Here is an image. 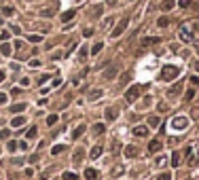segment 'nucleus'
Wrapping results in <instances>:
<instances>
[{
  "mask_svg": "<svg viewBox=\"0 0 199 180\" xmlns=\"http://www.w3.org/2000/svg\"><path fill=\"white\" fill-rule=\"evenodd\" d=\"M172 163H174V165H178V163H180V155H174V159H172Z\"/></svg>",
  "mask_w": 199,
  "mask_h": 180,
  "instance_id": "obj_38",
  "label": "nucleus"
},
{
  "mask_svg": "<svg viewBox=\"0 0 199 180\" xmlns=\"http://www.w3.org/2000/svg\"><path fill=\"white\" fill-rule=\"evenodd\" d=\"M193 96H195V89H188V93H187V100H191Z\"/></svg>",
  "mask_w": 199,
  "mask_h": 180,
  "instance_id": "obj_41",
  "label": "nucleus"
},
{
  "mask_svg": "<svg viewBox=\"0 0 199 180\" xmlns=\"http://www.w3.org/2000/svg\"><path fill=\"white\" fill-rule=\"evenodd\" d=\"M125 155L133 157V155H136V146H127V148H125Z\"/></svg>",
  "mask_w": 199,
  "mask_h": 180,
  "instance_id": "obj_23",
  "label": "nucleus"
},
{
  "mask_svg": "<svg viewBox=\"0 0 199 180\" xmlns=\"http://www.w3.org/2000/svg\"><path fill=\"white\" fill-rule=\"evenodd\" d=\"M115 74H117V70H115V68H108V70L104 72V79H112Z\"/></svg>",
  "mask_w": 199,
  "mask_h": 180,
  "instance_id": "obj_19",
  "label": "nucleus"
},
{
  "mask_svg": "<svg viewBox=\"0 0 199 180\" xmlns=\"http://www.w3.org/2000/svg\"><path fill=\"white\" fill-rule=\"evenodd\" d=\"M57 123V115H49L47 117V125H55Z\"/></svg>",
  "mask_w": 199,
  "mask_h": 180,
  "instance_id": "obj_21",
  "label": "nucleus"
},
{
  "mask_svg": "<svg viewBox=\"0 0 199 180\" xmlns=\"http://www.w3.org/2000/svg\"><path fill=\"white\" fill-rule=\"evenodd\" d=\"M172 7H174V2H172V0H165L163 4H161V9H163V11H170Z\"/></svg>",
  "mask_w": 199,
  "mask_h": 180,
  "instance_id": "obj_22",
  "label": "nucleus"
},
{
  "mask_svg": "<svg viewBox=\"0 0 199 180\" xmlns=\"http://www.w3.org/2000/svg\"><path fill=\"white\" fill-rule=\"evenodd\" d=\"M165 163H167V157H159L157 159V165H165Z\"/></svg>",
  "mask_w": 199,
  "mask_h": 180,
  "instance_id": "obj_32",
  "label": "nucleus"
},
{
  "mask_svg": "<svg viewBox=\"0 0 199 180\" xmlns=\"http://www.w3.org/2000/svg\"><path fill=\"white\" fill-rule=\"evenodd\" d=\"M100 155H102V146H93V148H91V155H89V157H91V159H97Z\"/></svg>",
  "mask_w": 199,
  "mask_h": 180,
  "instance_id": "obj_13",
  "label": "nucleus"
},
{
  "mask_svg": "<svg viewBox=\"0 0 199 180\" xmlns=\"http://www.w3.org/2000/svg\"><path fill=\"white\" fill-rule=\"evenodd\" d=\"M40 13H43V15H53V9H43Z\"/></svg>",
  "mask_w": 199,
  "mask_h": 180,
  "instance_id": "obj_39",
  "label": "nucleus"
},
{
  "mask_svg": "<svg viewBox=\"0 0 199 180\" xmlns=\"http://www.w3.org/2000/svg\"><path fill=\"white\" fill-rule=\"evenodd\" d=\"M85 178H87V180H95V178H97V172L89 168L87 172H85Z\"/></svg>",
  "mask_w": 199,
  "mask_h": 180,
  "instance_id": "obj_12",
  "label": "nucleus"
},
{
  "mask_svg": "<svg viewBox=\"0 0 199 180\" xmlns=\"http://www.w3.org/2000/svg\"><path fill=\"white\" fill-rule=\"evenodd\" d=\"M112 21H115V19H112V17H108V19L104 21V28H110V24H112Z\"/></svg>",
  "mask_w": 199,
  "mask_h": 180,
  "instance_id": "obj_35",
  "label": "nucleus"
},
{
  "mask_svg": "<svg viewBox=\"0 0 199 180\" xmlns=\"http://www.w3.org/2000/svg\"><path fill=\"white\" fill-rule=\"evenodd\" d=\"M0 53H2V55H9V53H11V45H7V43H4V45L0 47Z\"/></svg>",
  "mask_w": 199,
  "mask_h": 180,
  "instance_id": "obj_18",
  "label": "nucleus"
},
{
  "mask_svg": "<svg viewBox=\"0 0 199 180\" xmlns=\"http://www.w3.org/2000/svg\"><path fill=\"white\" fill-rule=\"evenodd\" d=\"M34 136H36V127H32V129L28 132V138H34Z\"/></svg>",
  "mask_w": 199,
  "mask_h": 180,
  "instance_id": "obj_37",
  "label": "nucleus"
},
{
  "mask_svg": "<svg viewBox=\"0 0 199 180\" xmlns=\"http://www.w3.org/2000/svg\"><path fill=\"white\" fill-rule=\"evenodd\" d=\"M4 79H7V74H4V70H0V83H2Z\"/></svg>",
  "mask_w": 199,
  "mask_h": 180,
  "instance_id": "obj_43",
  "label": "nucleus"
},
{
  "mask_svg": "<svg viewBox=\"0 0 199 180\" xmlns=\"http://www.w3.org/2000/svg\"><path fill=\"white\" fill-rule=\"evenodd\" d=\"M159 148H161V142H159V140H152V142L148 144V151H151V153H157Z\"/></svg>",
  "mask_w": 199,
  "mask_h": 180,
  "instance_id": "obj_9",
  "label": "nucleus"
},
{
  "mask_svg": "<svg viewBox=\"0 0 199 180\" xmlns=\"http://www.w3.org/2000/svg\"><path fill=\"white\" fill-rule=\"evenodd\" d=\"M178 38H180L182 43H191V40H193V25H191V24L180 25V30H178Z\"/></svg>",
  "mask_w": 199,
  "mask_h": 180,
  "instance_id": "obj_1",
  "label": "nucleus"
},
{
  "mask_svg": "<svg viewBox=\"0 0 199 180\" xmlns=\"http://www.w3.org/2000/svg\"><path fill=\"white\" fill-rule=\"evenodd\" d=\"M157 180H172V174H170V172H163V174H159Z\"/></svg>",
  "mask_w": 199,
  "mask_h": 180,
  "instance_id": "obj_24",
  "label": "nucleus"
},
{
  "mask_svg": "<svg viewBox=\"0 0 199 180\" xmlns=\"http://www.w3.org/2000/svg\"><path fill=\"white\" fill-rule=\"evenodd\" d=\"M64 180H76V174H72V172H66V174H64Z\"/></svg>",
  "mask_w": 199,
  "mask_h": 180,
  "instance_id": "obj_26",
  "label": "nucleus"
},
{
  "mask_svg": "<svg viewBox=\"0 0 199 180\" xmlns=\"http://www.w3.org/2000/svg\"><path fill=\"white\" fill-rule=\"evenodd\" d=\"M117 115H119V110L115 106H108V108H106V121H115V119H117Z\"/></svg>",
  "mask_w": 199,
  "mask_h": 180,
  "instance_id": "obj_6",
  "label": "nucleus"
},
{
  "mask_svg": "<svg viewBox=\"0 0 199 180\" xmlns=\"http://www.w3.org/2000/svg\"><path fill=\"white\" fill-rule=\"evenodd\" d=\"M167 24H170V19H167V17H159V25H161V28H165Z\"/></svg>",
  "mask_w": 199,
  "mask_h": 180,
  "instance_id": "obj_31",
  "label": "nucleus"
},
{
  "mask_svg": "<svg viewBox=\"0 0 199 180\" xmlns=\"http://www.w3.org/2000/svg\"><path fill=\"white\" fill-rule=\"evenodd\" d=\"M93 132L95 133H102V132H104V123H97V125L93 127Z\"/></svg>",
  "mask_w": 199,
  "mask_h": 180,
  "instance_id": "obj_28",
  "label": "nucleus"
},
{
  "mask_svg": "<svg viewBox=\"0 0 199 180\" xmlns=\"http://www.w3.org/2000/svg\"><path fill=\"white\" fill-rule=\"evenodd\" d=\"M24 123H25V119H24V117H15V119L11 121V125H13V127H21Z\"/></svg>",
  "mask_w": 199,
  "mask_h": 180,
  "instance_id": "obj_11",
  "label": "nucleus"
},
{
  "mask_svg": "<svg viewBox=\"0 0 199 180\" xmlns=\"http://www.w3.org/2000/svg\"><path fill=\"white\" fill-rule=\"evenodd\" d=\"M87 53H89V51H87V49H85V47H81V51H79V55H81V57H85Z\"/></svg>",
  "mask_w": 199,
  "mask_h": 180,
  "instance_id": "obj_36",
  "label": "nucleus"
},
{
  "mask_svg": "<svg viewBox=\"0 0 199 180\" xmlns=\"http://www.w3.org/2000/svg\"><path fill=\"white\" fill-rule=\"evenodd\" d=\"M28 40L34 43V45H38V43H43V34H30V36H28Z\"/></svg>",
  "mask_w": 199,
  "mask_h": 180,
  "instance_id": "obj_10",
  "label": "nucleus"
},
{
  "mask_svg": "<svg viewBox=\"0 0 199 180\" xmlns=\"http://www.w3.org/2000/svg\"><path fill=\"white\" fill-rule=\"evenodd\" d=\"M178 74H180V70H178L176 66H165L163 70H161V79H163V81H174Z\"/></svg>",
  "mask_w": 199,
  "mask_h": 180,
  "instance_id": "obj_2",
  "label": "nucleus"
},
{
  "mask_svg": "<svg viewBox=\"0 0 199 180\" xmlns=\"http://www.w3.org/2000/svg\"><path fill=\"white\" fill-rule=\"evenodd\" d=\"M127 25H129V19H121V21H119V25L112 30V38H119V36L125 32V28H127Z\"/></svg>",
  "mask_w": 199,
  "mask_h": 180,
  "instance_id": "obj_5",
  "label": "nucleus"
},
{
  "mask_svg": "<svg viewBox=\"0 0 199 180\" xmlns=\"http://www.w3.org/2000/svg\"><path fill=\"white\" fill-rule=\"evenodd\" d=\"M193 68H195V70H197V72H199V61H197V64H195V66H193Z\"/></svg>",
  "mask_w": 199,
  "mask_h": 180,
  "instance_id": "obj_44",
  "label": "nucleus"
},
{
  "mask_svg": "<svg viewBox=\"0 0 199 180\" xmlns=\"http://www.w3.org/2000/svg\"><path fill=\"white\" fill-rule=\"evenodd\" d=\"M102 47H104L102 43H95L93 47H91V55H95V53H100V51H102Z\"/></svg>",
  "mask_w": 199,
  "mask_h": 180,
  "instance_id": "obj_17",
  "label": "nucleus"
},
{
  "mask_svg": "<svg viewBox=\"0 0 199 180\" xmlns=\"http://www.w3.org/2000/svg\"><path fill=\"white\" fill-rule=\"evenodd\" d=\"M11 13H13L11 7H2V15H11Z\"/></svg>",
  "mask_w": 199,
  "mask_h": 180,
  "instance_id": "obj_34",
  "label": "nucleus"
},
{
  "mask_svg": "<svg viewBox=\"0 0 199 180\" xmlns=\"http://www.w3.org/2000/svg\"><path fill=\"white\" fill-rule=\"evenodd\" d=\"M102 93H104L102 89H91V91L87 93V100H91V102H93V100H97V97H102Z\"/></svg>",
  "mask_w": 199,
  "mask_h": 180,
  "instance_id": "obj_8",
  "label": "nucleus"
},
{
  "mask_svg": "<svg viewBox=\"0 0 199 180\" xmlns=\"http://www.w3.org/2000/svg\"><path fill=\"white\" fill-rule=\"evenodd\" d=\"M148 127H152V129L159 127V117H151V119H148Z\"/></svg>",
  "mask_w": 199,
  "mask_h": 180,
  "instance_id": "obj_15",
  "label": "nucleus"
},
{
  "mask_svg": "<svg viewBox=\"0 0 199 180\" xmlns=\"http://www.w3.org/2000/svg\"><path fill=\"white\" fill-rule=\"evenodd\" d=\"M191 2H195V0H178V4L184 9V7H191Z\"/></svg>",
  "mask_w": 199,
  "mask_h": 180,
  "instance_id": "obj_27",
  "label": "nucleus"
},
{
  "mask_svg": "<svg viewBox=\"0 0 199 180\" xmlns=\"http://www.w3.org/2000/svg\"><path fill=\"white\" fill-rule=\"evenodd\" d=\"M123 174V168H115V176H121Z\"/></svg>",
  "mask_w": 199,
  "mask_h": 180,
  "instance_id": "obj_42",
  "label": "nucleus"
},
{
  "mask_svg": "<svg viewBox=\"0 0 199 180\" xmlns=\"http://www.w3.org/2000/svg\"><path fill=\"white\" fill-rule=\"evenodd\" d=\"M187 125H188V119H187V117H176V119L172 121V129H176V132L184 129Z\"/></svg>",
  "mask_w": 199,
  "mask_h": 180,
  "instance_id": "obj_4",
  "label": "nucleus"
},
{
  "mask_svg": "<svg viewBox=\"0 0 199 180\" xmlns=\"http://www.w3.org/2000/svg\"><path fill=\"white\" fill-rule=\"evenodd\" d=\"M21 110H25V104H15L13 106V112H21Z\"/></svg>",
  "mask_w": 199,
  "mask_h": 180,
  "instance_id": "obj_25",
  "label": "nucleus"
},
{
  "mask_svg": "<svg viewBox=\"0 0 199 180\" xmlns=\"http://www.w3.org/2000/svg\"><path fill=\"white\" fill-rule=\"evenodd\" d=\"M9 129H0V138H2V140H4V138H9Z\"/></svg>",
  "mask_w": 199,
  "mask_h": 180,
  "instance_id": "obj_33",
  "label": "nucleus"
},
{
  "mask_svg": "<svg viewBox=\"0 0 199 180\" xmlns=\"http://www.w3.org/2000/svg\"><path fill=\"white\" fill-rule=\"evenodd\" d=\"M146 133H148V127H146V125H138V127H133V136H138V138L146 136Z\"/></svg>",
  "mask_w": 199,
  "mask_h": 180,
  "instance_id": "obj_7",
  "label": "nucleus"
},
{
  "mask_svg": "<svg viewBox=\"0 0 199 180\" xmlns=\"http://www.w3.org/2000/svg\"><path fill=\"white\" fill-rule=\"evenodd\" d=\"M131 2H133V0H131Z\"/></svg>",
  "mask_w": 199,
  "mask_h": 180,
  "instance_id": "obj_45",
  "label": "nucleus"
},
{
  "mask_svg": "<svg viewBox=\"0 0 199 180\" xmlns=\"http://www.w3.org/2000/svg\"><path fill=\"white\" fill-rule=\"evenodd\" d=\"M81 157H83V148H79V151H76V153H74V161H76V163H79V161H81Z\"/></svg>",
  "mask_w": 199,
  "mask_h": 180,
  "instance_id": "obj_30",
  "label": "nucleus"
},
{
  "mask_svg": "<svg viewBox=\"0 0 199 180\" xmlns=\"http://www.w3.org/2000/svg\"><path fill=\"white\" fill-rule=\"evenodd\" d=\"M74 15H76V11H66L64 15H61V21H70Z\"/></svg>",
  "mask_w": 199,
  "mask_h": 180,
  "instance_id": "obj_14",
  "label": "nucleus"
},
{
  "mask_svg": "<svg viewBox=\"0 0 199 180\" xmlns=\"http://www.w3.org/2000/svg\"><path fill=\"white\" fill-rule=\"evenodd\" d=\"M129 79H131V74H129V72H125V74L121 76V81H119V83H121V85H127V83H129Z\"/></svg>",
  "mask_w": 199,
  "mask_h": 180,
  "instance_id": "obj_20",
  "label": "nucleus"
},
{
  "mask_svg": "<svg viewBox=\"0 0 199 180\" xmlns=\"http://www.w3.org/2000/svg\"><path fill=\"white\" fill-rule=\"evenodd\" d=\"M61 151H64V146H61V144H57V146H53V151H51V153H53V155H59Z\"/></svg>",
  "mask_w": 199,
  "mask_h": 180,
  "instance_id": "obj_29",
  "label": "nucleus"
},
{
  "mask_svg": "<svg viewBox=\"0 0 199 180\" xmlns=\"http://www.w3.org/2000/svg\"><path fill=\"white\" fill-rule=\"evenodd\" d=\"M85 133V125H79L76 129H74V133H72V138H79V136H83Z\"/></svg>",
  "mask_w": 199,
  "mask_h": 180,
  "instance_id": "obj_16",
  "label": "nucleus"
},
{
  "mask_svg": "<svg viewBox=\"0 0 199 180\" xmlns=\"http://www.w3.org/2000/svg\"><path fill=\"white\" fill-rule=\"evenodd\" d=\"M140 85H133V87H129L127 89V93H125V100H127V102H136V100H138V97H140Z\"/></svg>",
  "mask_w": 199,
  "mask_h": 180,
  "instance_id": "obj_3",
  "label": "nucleus"
},
{
  "mask_svg": "<svg viewBox=\"0 0 199 180\" xmlns=\"http://www.w3.org/2000/svg\"><path fill=\"white\" fill-rule=\"evenodd\" d=\"M0 104H7V93H0Z\"/></svg>",
  "mask_w": 199,
  "mask_h": 180,
  "instance_id": "obj_40",
  "label": "nucleus"
}]
</instances>
